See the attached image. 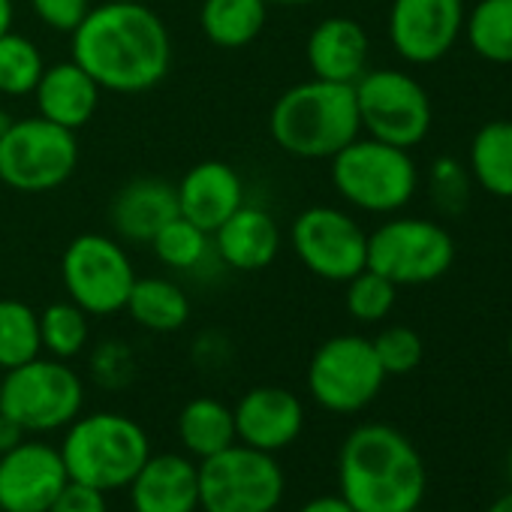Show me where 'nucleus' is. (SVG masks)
Here are the masks:
<instances>
[{
	"label": "nucleus",
	"instance_id": "obj_1",
	"mask_svg": "<svg viewBox=\"0 0 512 512\" xmlns=\"http://www.w3.org/2000/svg\"><path fill=\"white\" fill-rule=\"evenodd\" d=\"M73 61L112 94H145L157 88L172 67V37L148 4L91 7L70 34Z\"/></svg>",
	"mask_w": 512,
	"mask_h": 512
},
{
	"label": "nucleus",
	"instance_id": "obj_2",
	"mask_svg": "<svg viewBox=\"0 0 512 512\" xmlns=\"http://www.w3.org/2000/svg\"><path fill=\"white\" fill-rule=\"evenodd\" d=\"M338 485L356 512H410L425 497V464L398 428L371 422L347 434Z\"/></svg>",
	"mask_w": 512,
	"mask_h": 512
},
{
	"label": "nucleus",
	"instance_id": "obj_3",
	"mask_svg": "<svg viewBox=\"0 0 512 512\" xmlns=\"http://www.w3.org/2000/svg\"><path fill=\"white\" fill-rule=\"evenodd\" d=\"M269 133L290 157L332 160L362 133L353 85L311 79L287 88L272 106Z\"/></svg>",
	"mask_w": 512,
	"mask_h": 512
},
{
	"label": "nucleus",
	"instance_id": "obj_4",
	"mask_svg": "<svg viewBox=\"0 0 512 512\" xmlns=\"http://www.w3.org/2000/svg\"><path fill=\"white\" fill-rule=\"evenodd\" d=\"M151 455V440L145 428L112 410L91 416H76L67 425L61 458L73 482L94 485L100 491H118L133 482L139 467Z\"/></svg>",
	"mask_w": 512,
	"mask_h": 512
},
{
	"label": "nucleus",
	"instance_id": "obj_5",
	"mask_svg": "<svg viewBox=\"0 0 512 512\" xmlns=\"http://www.w3.org/2000/svg\"><path fill=\"white\" fill-rule=\"evenodd\" d=\"M332 184L344 202L368 214H395L413 199L419 169L407 148L356 136L332 157Z\"/></svg>",
	"mask_w": 512,
	"mask_h": 512
},
{
	"label": "nucleus",
	"instance_id": "obj_6",
	"mask_svg": "<svg viewBox=\"0 0 512 512\" xmlns=\"http://www.w3.org/2000/svg\"><path fill=\"white\" fill-rule=\"evenodd\" d=\"M284 491L287 479L272 452L232 443L199 461L202 512H275Z\"/></svg>",
	"mask_w": 512,
	"mask_h": 512
},
{
	"label": "nucleus",
	"instance_id": "obj_7",
	"mask_svg": "<svg viewBox=\"0 0 512 512\" xmlns=\"http://www.w3.org/2000/svg\"><path fill=\"white\" fill-rule=\"evenodd\" d=\"M79 166L76 133L37 118L10 121L0 133V181L19 193H49L70 181Z\"/></svg>",
	"mask_w": 512,
	"mask_h": 512
},
{
	"label": "nucleus",
	"instance_id": "obj_8",
	"mask_svg": "<svg viewBox=\"0 0 512 512\" xmlns=\"http://www.w3.org/2000/svg\"><path fill=\"white\" fill-rule=\"evenodd\" d=\"M85 404L82 377L61 359H31L4 371L0 410L13 416L28 434H49L67 428Z\"/></svg>",
	"mask_w": 512,
	"mask_h": 512
},
{
	"label": "nucleus",
	"instance_id": "obj_9",
	"mask_svg": "<svg viewBox=\"0 0 512 512\" xmlns=\"http://www.w3.org/2000/svg\"><path fill=\"white\" fill-rule=\"evenodd\" d=\"M455 263V241L446 226L422 217H395L368 235V269L395 287L440 281Z\"/></svg>",
	"mask_w": 512,
	"mask_h": 512
},
{
	"label": "nucleus",
	"instance_id": "obj_10",
	"mask_svg": "<svg viewBox=\"0 0 512 512\" xmlns=\"http://www.w3.org/2000/svg\"><path fill=\"white\" fill-rule=\"evenodd\" d=\"M61 281L70 302L88 317H112L127 308L136 272L118 238L82 232L61 256Z\"/></svg>",
	"mask_w": 512,
	"mask_h": 512
},
{
	"label": "nucleus",
	"instance_id": "obj_11",
	"mask_svg": "<svg viewBox=\"0 0 512 512\" xmlns=\"http://www.w3.org/2000/svg\"><path fill=\"white\" fill-rule=\"evenodd\" d=\"M362 130L395 148H416L431 130L428 91L401 70H365L353 85Z\"/></svg>",
	"mask_w": 512,
	"mask_h": 512
},
{
	"label": "nucleus",
	"instance_id": "obj_12",
	"mask_svg": "<svg viewBox=\"0 0 512 512\" xmlns=\"http://www.w3.org/2000/svg\"><path fill=\"white\" fill-rule=\"evenodd\" d=\"M386 371L374 344L362 335H335L323 341L308 365L311 398L329 413H359L383 389Z\"/></svg>",
	"mask_w": 512,
	"mask_h": 512
},
{
	"label": "nucleus",
	"instance_id": "obj_13",
	"mask_svg": "<svg viewBox=\"0 0 512 512\" xmlns=\"http://www.w3.org/2000/svg\"><path fill=\"white\" fill-rule=\"evenodd\" d=\"M299 263L332 284H347L368 266V232L341 208L311 205L293 220Z\"/></svg>",
	"mask_w": 512,
	"mask_h": 512
},
{
	"label": "nucleus",
	"instance_id": "obj_14",
	"mask_svg": "<svg viewBox=\"0 0 512 512\" xmlns=\"http://www.w3.org/2000/svg\"><path fill=\"white\" fill-rule=\"evenodd\" d=\"M464 0H392L389 43L416 67L443 61L464 34Z\"/></svg>",
	"mask_w": 512,
	"mask_h": 512
},
{
	"label": "nucleus",
	"instance_id": "obj_15",
	"mask_svg": "<svg viewBox=\"0 0 512 512\" xmlns=\"http://www.w3.org/2000/svg\"><path fill=\"white\" fill-rule=\"evenodd\" d=\"M67 482L61 449L25 437L0 455V512H49Z\"/></svg>",
	"mask_w": 512,
	"mask_h": 512
},
{
	"label": "nucleus",
	"instance_id": "obj_16",
	"mask_svg": "<svg viewBox=\"0 0 512 512\" xmlns=\"http://www.w3.org/2000/svg\"><path fill=\"white\" fill-rule=\"evenodd\" d=\"M232 419L238 443L275 455L299 440L305 428V407L299 395L284 386H256L238 398Z\"/></svg>",
	"mask_w": 512,
	"mask_h": 512
},
{
	"label": "nucleus",
	"instance_id": "obj_17",
	"mask_svg": "<svg viewBox=\"0 0 512 512\" xmlns=\"http://www.w3.org/2000/svg\"><path fill=\"white\" fill-rule=\"evenodd\" d=\"M178 214L205 232H214L232 211L244 205V181L223 160H202L190 166L175 184Z\"/></svg>",
	"mask_w": 512,
	"mask_h": 512
},
{
	"label": "nucleus",
	"instance_id": "obj_18",
	"mask_svg": "<svg viewBox=\"0 0 512 512\" xmlns=\"http://www.w3.org/2000/svg\"><path fill=\"white\" fill-rule=\"evenodd\" d=\"M127 488L133 512H196L199 464L178 452L148 455Z\"/></svg>",
	"mask_w": 512,
	"mask_h": 512
},
{
	"label": "nucleus",
	"instance_id": "obj_19",
	"mask_svg": "<svg viewBox=\"0 0 512 512\" xmlns=\"http://www.w3.org/2000/svg\"><path fill=\"white\" fill-rule=\"evenodd\" d=\"M214 250L235 272H263L281 253V226L260 205H241L214 232Z\"/></svg>",
	"mask_w": 512,
	"mask_h": 512
},
{
	"label": "nucleus",
	"instance_id": "obj_20",
	"mask_svg": "<svg viewBox=\"0 0 512 512\" xmlns=\"http://www.w3.org/2000/svg\"><path fill=\"white\" fill-rule=\"evenodd\" d=\"M305 58L314 79L356 85L368 70L371 40L356 19L329 16L308 34Z\"/></svg>",
	"mask_w": 512,
	"mask_h": 512
},
{
	"label": "nucleus",
	"instance_id": "obj_21",
	"mask_svg": "<svg viewBox=\"0 0 512 512\" xmlns=\"http://www.w3.org/2000/svg\"><path fill=\"white\" fill-rule=\"evenodd\" d=\"M172 217H178V196L163 178H133L109 205L115 235L130 244H151Z\"/></svg>",
	"mask_w": 512,
	"mask_h": 512
},
{
	"label": "nucleus",
	"instance_id": "obj_22",
	"mask_svg": "<svg viewBox=\"0 0 512 512\" xmlns=\"http://www.w3.org/2000/svg\"><path fill=\"white\" fill-rule=\"evenodd\" d=\"M37 109L46 121L67 130H82L100 106V85L70 58L43 70L37 88Z\"/></svg>",
	"mask_w": 512,
	"mask_h": 512
},
{
	"label": "nucleus",
	"instance_id": "obj_23",
	"mask_svg": "<svg viewBox=\"0 0 512 512\" xmlns=\"http://www.w3.org/2000/svg\"><path fill=\"white\" fill-rule=\"evenodd\" d=\"M269 22L266 0H202L199 25L211 46L244 49L263 34Z\"/></svg>",
	"mask_w": 512,
	"mask_h": 512
},
{
	"label": "nucleus",
	"instance_id": "obj_24",
	"mask_svg": "<svg viewBox=\"0 0 512 512\" xmlns=\"http://www.w3.org/2000/svg\"><path fill=\"white\" fill-rule=\"evenodd\" d=\"M178 440L190 458H211L238 443L232 407L217 398H193L178 416Z\"/></svg>",
	"mask_w": 512,
	"mask_h": 512
},
{
	"label": "nucleus",
	"instance_id": "obj_25",
	"mask_svg": "<svg viewBox=\"0 0 512 512\" xmlns=\"http://www.w3.org/2000/svg\"><path fill=\"white\" fill-rule=\"evenodd\" d=\"M124 311L133 317L136 326L169 335L190 320V299L178 284L166 278H136Z\"/></svg>",
	"mask_w": 512,
	"mask_h": 512
},
{
	"label": "nucleus",
	"instance_id": "obj_26",
	"mask_svg": "<svg viewBox=\"0 0 512 512\" xmlns=\"http://www.w3.org/2000/svg\"><path fill=\"white\" fill-rule=\"evenodd\" d=\"M473 181L497 196L512 199V121H488L470 142Z\"/></svg>",
	"mask_w": 512,
	"mask_h": 512
},
{
	"label": "nucleus",
	"instance_id": "obj_27",
	"mask_svg": "<svg viewBox=\"0 0 512 512\" xmlns=\"http://www.w3.org/2000/svg\"><path fill=\"white\" fill-rule=\"evenodd\" d=\"M464 34L482 61L512 67V0H479L464 19Z\"/></svg>",
	"mask_w": 512,
	"mask_h": 512
},
{
	"label": "nucleus",
	"instance_id": "obj_28",
	"mask_svg": "<svg viewBox=\"0 0 512 512\" xmlns=\"http://www.w3.org/2000/svg\"><path fill=\"white\" fill-rule=\"evenodd\" d=\"M43 350L40 314L19 299H0V371H13Z\"/></svg>",
	"mask_w": 512,
	"mask_h": 512
},
{
	"label": "nucleus",
	"instance_id": "obj_29",
	"mask_svg": "<svg viewBox=\"0 0 512 512\" xmlns=\"http://www.w3.org/2000/svg\"><path fill=\"white\" fill-rule=\"evenodd\" d=\"M43 70H46V61L34 40L16 31H7L0 37V94L4 97L34 94Z\"/></svg>",
	"mask_w": 512,
	"mask_h": 512
},
{
	"label": "nucleus",
	"instance_id": "obj_30",
	"mask_svg": "<svg viewBox=\"0 0 512 512\" xmlns=\"http://www.w3.org/2000/svg\"><path fill=\"white\" fill-rule=\"evenodd\" d=\"M157 260L169 269H178V272H190L196 266H202L211 253V232L199 229L196 223L184 220L181 214L172 217L151 241Z\"/></svg>",
	"mask_w": 512,
	"mask_h": 512
},
{
	"label": "nucleus",
	"instance_id": "obj_31",
	"mask_svg": "<svg viewBox=\"0 0 512 512\" xmlns=\"http://www.w3.org/2000/svg\"><path fill=\"white\" fill-rule=\"evenodd\" d=\"M88 332V314L73 302H55L40 314V341L52 359H76L88 344Z\"/></svg>",
	"mask_w": 512,
	"mask_h": 512
},
{
	"label": "nucleus",
	"instance_id": "obj_32",
	"mask_svg": "<svg viewBox=\"0 0 512 512\" xmlns=\"http://www.w3.org/2000/svg\"><path fill=\"white\" fill-rule=\"evenodd\" d=\"M395 299H398V287L368 266L347 281V311L359 323L386 320L395 308Z\"/></svg>",
	"mask_w": 512,
	"mask_h": 512
},
{
	"label": "nucleus",
	"instance_id": "obj_33",
	"mask_svg": "<svg viewBox=\"0 0 512 512\" xmlns=\"http://www.w3.org/2000/svg\"><path fill=\"white\" fill-rule=\"evenodd\" d=\"M371 344H374V353H377V359H380L386 377H389V374H392V377L410 374V371L422 362V353H425L422 338H419L413 329H407V326H389V329H383Z\"/></svg>",
	"mask_w": 512,
	"mask_h": 512
},
{
	"label": "nucleus",
	"instance_id": "obj_34",
	"mask_svg": "<svg viewBox=\"0 0 512 512\" xmlns=\"http://www.w3.org/2000/svg\"><path fill=\"white\" fill-rule=\"evenodd\" d=\"M470 172H464L455 160H437L431 166V196L443 214H458L467 205Z\"/></svg>",
	"mask_w": 512,
	"mask_h": 512
},
{
	"label": "nucleus",
	"instance_id": "obj_35",
	"mask_svg": "<svg viewBox=\"0 0 512 512\" xmlns=\"http://www.w3.org/2000/svg\"><path fill=\"white\" fill-rule=\"evenodd\" d=\"M31 7L46 28L73 34L91 13V0H31Z\"/></svg>",
	"mask_w": 512,
	"mask_h": 512
},
{
	"label": "nucleus",
	"instance_id": "obj_36",
	"mask_svg": "<svg viewBox=\"0 0 512 512\" xmlns=\"http://www.w3.org/2000/svg\"><path fill=\"white\" fill-rule=\"evenodd\" d=\"M49 512H109L106 506V491L85 485V482H67Z\"/></svg>",
	"mask_w": 512,
	"mask_h": 512
},
{
	"label": "nucleus",
	"instance_id": "obj_37",
	"mask_svg": "<svg viewBox=\"0 0 512 512\" xmlns=\"http://www.w3.org/2000/svg\"><path fill=\"white\" fill-rule=\"evenodd\" d=\"M25 437H28V431L13 416H7L4 410H0V455H7L10 449H16Z\"/></svg>",
	"mask_w": 512,
	"mask_h": 512
},
{
	"label": "nucleus",
	"instance_id": "obj_38",
	"mask_svg": "<svg viewBox=\"0 0 512 512\" xmlns=\"http://www.w3.org/2000/svg\"><path fill=\"white\" fill-rule=\"evenodd\" d=\"M299 512H356V509L341 494H323V497L308 500Z\"/></svg>",
	"mask_w": 512,
	"mask_h": 512
},
{
	"label": "nucleus",
	"instance_id": "obj_39",
	"mask_svg": "<svg viewBox=\"0 0 512 512\" xmlns=\"http://www.w3.org/2000/svg\"><path fill=\"white\" fill-rule=\"evenodd\" d=\"M13 19H16V4L13 0H0V37L13 31Z\"/></svg>",
	"mask_w": 512,
	"mask_h": 512
},
{
	"label": "nucleus",
	"instance_id": "obj_40",
	"mask_svg": "<svg viewBox=\"0 0 512 512\" xmlns=\"http://www.w3.org/2000/svg\"><path fill=\"white\" fill-rule=\"evenodd\" d=\"M488 512H512V491H506L503 497H497V500L488 506Z\"/></svg>",
	"mask_w": 512,
	"mask_h": 512
},
{
	"label": "nucleus",
	"instance_id": "obj_41",
	"mask_svg": "<svg viewBox=\"0 0 512 512\" xmlns=\"http://www.w3.org/2000/svg\"><path fill=\"white\" fill-rule=\"evenodd\" d=\"M269 7H308L314 0H266Z\"/></svg>",
	"mask_w": 512,
	"mask_h": 512
},
{
	"label": "nucleus",
	"instance_id": "obj_42",
	"mask_svg": "<svg viewBox=\"0 0 512 512\" xmlns=\"http://www.w3.org/2000/svg\"><path fill=\"white\" fill-rule=\"evenodd\" d=\"M506 473H509V482H512V446H509V455H506Z\"/></svg>",
	"mask_w": 512,
	"mask_h": 512
},
{
	"label": "nucleus",
	"instance_id": "obj_43",
	"mask_svg": "<svg viewBox=\"0 0 512 512\" xmlns=\"http://www.w3.org/2000/svg\"><path fill=\"white\" fill-rule=\"evenodd\" d=\"M10 121H13V118H7L4 112H0V133H4V130H7V124H10Z\"/></svg>",
	"mask_w": 512,
	"mask_h": 512
},
{
	"label": "nucleus",
	"instance_id": "obj_44",
	"mask_svg": "<svg viewBox=\"0 0 512 512\" xmlns=\"http://www.w3.org/2000/svg\"><path fill=\"white\" fill-rule=\"evenodd\" d=\"M109 4H145V0H109Z\"/></svg>",
	"mask_w": 512,
	"mask_h": 512
},
{
	"label": "nucleus",
	"instance_id": "obj_45",
	"mask_svg": "<svg viewBox=\"0 0 512 512\" xmlns=\"http://www.w3.org/2000/svg\"><path fill=\"white\" fill-rule=\"evenodd\" d=\"M509 359H512V335H509Z\"/></svg>",
	"mask_w": 512,
	"mask_h": 512
},
{
	"label": "nucleus",
	"instance_id": "obj_46",
	"mask_svg": "<svg viewBox=\"0 0 512 512\" xmlns=\"http://www.w3.org/2000/svg\"><path fill=\"white\" fill-rule=\"evenodd\" d=\"M0 383H4V371H0Z\"/></svg>",
	"mask_w": 512,
	"mask_h": 512
},
{
	"label": "nucleus",
	"instance_id": "obj_47",
	"mask_svg": "<svg viewBox=\"0 0 512 512\" xmlns=\"http://www.w3.org/2000/svg\"><path fill=\"white\" fill-rule=\"evenodd\" d=\"M410 512H422V509H419V506H416V509H410Z\"/></svg>",
	"mask_w": 512,
	"mask_h": 512
}]
</instances>
